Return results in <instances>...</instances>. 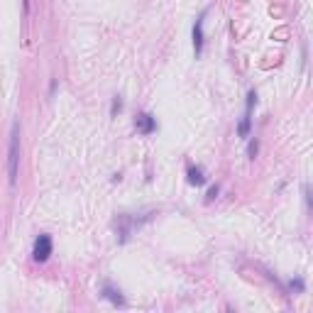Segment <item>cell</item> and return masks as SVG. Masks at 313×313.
Instances as JSON below:
<instances>
[{
  "instance_id": "cell-2",
  "label": "cell",
  "mask_w": 313,
  "mask_h": 313,
  "mask_svg": "<svg viewBox=\"0 0 313 313\" xmlns=\"http://www.w3.org/2000/svg\"><path fill=\"white\" fill-rule=\"evenodd\" d=\"M32 257H35V262H47V259L52 257V237H49V235H39V237L35 240Z\"/></svg>"
},
{
  "instance_id": "cell-7",
  "label": "cell",
  "mask_w": 313,
  "mask_h": 313,
  "mask_svg": "<svg viewBox=\"0 0 313 313\" xmlns=\"http://www.w3.org/2000/svg\"><path fill=\"white\" fill-rule=\"evenodd\" d=\"M103 296H105V298H110L115 306H125V298H122V296H120V291H117V289H113L110 284H103Z\"/></svg>"
},
{
  "instance_id": "cell-5",
  "label": "cell",
  "mask_w": 313,
  "mask_h": 313,
  "mask_svg": "<svg viewBox=\"0 0 313 313\" xmlns=\"http://www.w3.org/2000/svg\"><path fill=\"white\" fill-rule=\"evenodd\" d=\"M135 125H137V130H139L142 135H152V132L156 130V122H154V117H152L149 113H139L137 120H135Z\"/></svg>"
},
{
  "instance_id": "cell-1",
  "label": "cell",
  "mask_w": 313,
  "mask_h": 313,
  "mask_svg": "<svg viewBox=\"0 0 313 313\" xmlns=\"http://www.w3.org/2000/svg\"><path fill=\"white\" fill-rule=\"evenodd\" d=\"M18 172H20V122H13L10 130V147H8V179L15 186L18 184Z\"/></svg>"
},
{
  "instance_id": "cell-6",
  "label": "cell",
  "mask_w": 313,
  "mask_h": 313,
  "mask_svg": "<svg viewBox=\"0 0 313 313\" xmlns=\"http://www.w3.org/2000/svg\"><path fill=\"white\" fill-rule=\"evenodd\" d=\"M189 184L191 186H203L206 184V176H203V169L201 167H189Z\"/></svg>"
},
{
  "instance_id": "cell-8",
  "label": "cell",
  "mask_w": 313,
  "mask_h": 313,
  "mask_svg": "<svg viewBox=\"0 0 313 313\" xmlns=\"http://www.w3.org/2000/svg\"><path fill=\"white\" fill-rule=\"evenodd\" d=\"M257 149H259V142H257V139H252V142H250V147H247L250 159H254V156H257Z\"/></svg>"
},
{
  "instance_id": "cell-4",
  "label": "cell",
  "mask_w": 313,
  "mask_h": 313,
  "mask_svg": "<svg viewBox=\"0 0 313 313\" xmlns=\"http://www.w3.org/2000/svg\"><path fill=\"white\" fill-rule=\"evenodd\" d=\"M203 20H206V10L196 18V25H194V52H196V57H201V52H203Z\"/></svg>"
},
{
  "instance_id": "cell-10",
  "label": "cell",
  "mask_w": 313,
  "mask_h": 313,
  "mask_svg": "<svg viewBox=\"0 0 313 313\" xmlns=\"http://www.w3.org/2000/svg\"><path fill=\"white\" fill-rule=\"evenodd\" d=\"M218 191H220L218 186H211V191H208V201H213V198L218 196Z\"/></svg>"
},
{
  "instance_id": "cell-9",
  "label": "cell",
  "mask_w": 313,
  "mask_h": 313,
  "mask_svg": "<svg viewBox=\"0 0 313 313\" xmlns=\"http://www.w3.org/2000/svg\"><path fill=\"white\" fill-rule=\"evenodd\" d=\"M291 289H296V291H303V281H301V279H291Z\"/></svg>"
},
{
  "instance_id": "cell-11",
  "label": "cell",
  "mask_w": 313,
  "mask_h": 313,
  "mask_svg": "<svg viewBox=\"0 0 313 313\" xmlns=\"http://www.w3.org/2000/svg\"><path fill=\"white\" fill-rule=\"evenodd\" d=\"M120 108H122V103H120V100H117V98H115V100H113V110H110V113H113V115H115V113H117V110H120Z\"/></svg>"
},
{
  "instance_id": "cell-3",
  "label": "cell",
  "mask_w": 313,
  "mask_h": 313,
  "mask_svg": "<svg viewBox=\"0 0 313 313\" xmlns=\"http://www.w3.org/2000/svg\"><path fill=\"white\" fill-rule=\"evenodd\" d=\"M254 103H257V93L254 91H250L247 93V108H245V115H242V122H240V127H237V132H240V137H247L250 135V122H252V108H254Z\"/></svg>"
}]
</instances>
